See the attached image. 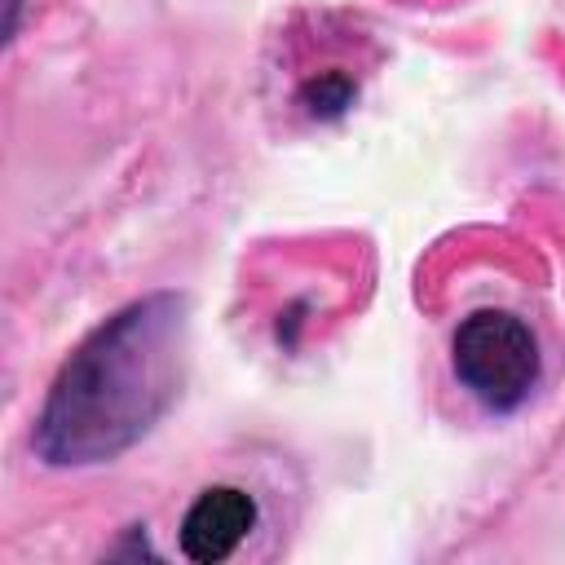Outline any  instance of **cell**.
I'll list each match as a JSON object with an SVG mask.
<instances>
[{
    "label": "cell",
    "instance_id": "2",
    "mask_svg": "<svg viewBox=\"0 0 565 565\" xmlns=\"http://www.w3.org/2000/svg\"><path fill=\"white\" fill-rule=\"evenodd\" d=\"M450 366L468 397L494 415L525 406L543 375L534 331L508 309H477L450 335Z\"/></svg>",
    "mask_w": 565,
    "mask_h": 565
},
{
    "label": "cell",
    "instance_id": "3",
    "mask_svg": "<svg viewBox=\"0 0 565 565\" xmlns=\"http://www.w3.org/2000/svg\"><path fill=\"white\" fill-rule=\"evenodd\" d=\"M260 508L243 486H207L181 516V552L199 565L230 561L256 530Z\"/></svg>",
    "mask_w": 565,
    "mask_h": 565
},
{
    "label": "cell",
    "instance_id": "1",
    "mask_svg": "<svg viewBox=\"0 0 565 565\" xmlns=\"http://www.w3.org/2000/svg\"><path fill=\"white\" fill-rule=\"evenodd\" d=\"M185 296L150 291L97 322L53 375L35 419L49 468H93L132 450L177 402L185 375Z\"/></svg>",
    "mask_w": 565,
    "mask_h": 565
}]
</instances>
